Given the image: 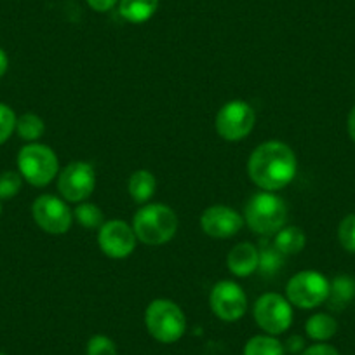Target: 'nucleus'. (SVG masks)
<instances>
[{"mask_svg": "<svg viewBox=\"0 0 355 355\" xmlns=\"http://www.w3.org/2000/svg\"><path fill=\"white\" fill-rule=\"evenodd\" d=\"M209 305L220 320L237 322L248 312V295L237 282L220 281L211 289Z\"/></svg>", "mask_w": 355, "mask_h": 355, "instance_id": "9b49d317", "label": "nucleus"}, {"mask_svg": "<svg viewBox=\"0 0 355 355\" xmlns=\"http://www.w3.org/2000/svg\"><path fill=\"white\" fill-rule=\"evenodd\" d=\"M258 252H259V263L258 270L265 275H274L284 265L286 256L275 248L274 241H268L266 237H263L258 244Z\"/></svg>", "mask_w": 355, "mask_h": 355, "instance_id": "aec40b11", "label": "nucleus"}, {"mask_svg": "<svg viewBox=\"0 0 355 355\" xmlns=\"http://www.w3.org/2000/svg\"><path fill=\"white\" fill-rule=\"evenodd\" d=\"M157 180L150 171L139 169L131 174L128 182V192L136 204H148L155 196Z\"/></svg>", "mask_w": 355, "mask_h": 355, "instance_id": "dca6fc26", "label": "nucleus"}, {"mask_svg": "<svg viewBox=\"0 0 355 355\" xmlns=\"http://www.w3.org/2000/svg\"><path fill=\"white\" fill-rule=\"evenodd\" d=\"M284 348L286 352H289V354H302L303 350H305V340H303L302 336H298V334H293V336L288 338V341L284 343Z\"/></svg>", "mask_w": 355, "mask_h": 355, "instance_id": "c85d7f7f", "label": "nucleus"}, {"mask_svg": "<svg viewBox=\"0 0 355 355\" xmlns=\"http://www.w3.org/2000/svg\"><path fill=\"white\" fill-rule=\"evenodd\" d=\"M96 189V171L89 162L73 160L58 176V192L67 202L80 204L93 196Z\"/></svg>", "mask_w": 355, "mask_h": 355, "instance_id": "1a4fd4ad", "label": "nucleus"}, {"mask_svg": "<svg viewBox=\"0 0 355 355\" xmlns=\"http://www.w3.org/2000/svg\"><path fill=\"white\" fill-rule=\"evenodd\" d=\"M331 282L317 270H303L293 275L286 284V298L293 306L312 310L324 305L329 296Z\"/></svg>", "mask_w": 355, "mask_h": 355, "instance_id": "423d86ee", "label": "nucleus"}, {"mask_svg": "<svg viewBox=\"0 0 355 355\" xmlns=\"http://www.w3.org/2000/svg\"><path fill=\"white\" fill-rule=\"evenodd\" d=\"M73 221H77L80 227L89 228H101L105 223V214L100 206L91 202H80L75 206L73 209Z\"/></svg>", "mask_w": 355, "mask_h": 355, "instance_id": "5701e85b", "label": "nucleus"}, {"mask_svg": "<svg viewBox=\"0 0 355 355\" xmlns=\"http://www.w3.org/2000/svg\"><path fill=\"white\" fill-rule=\"evenodd\" d=\"M23 187V176L16 171H6L0 174V200L12 199Z\"/></svg>", "mask_w": 355, "mask_h": 355, "instance_id": "b1692460", "label": "nucleus"}, {"mask_svg": "<svg viewBox=\"0 0 355 355\" xmlns=\"http://www.w3.org/2000/svg\"><path fill=\"white\" fill-rule=\"evenodd\" d=\"M338 241L348 252H355V213L347 214L338 225Z\"/></svg>", "mask_w": 355, "mask_h": 355, "instance_id": "393cba45", "label": "nucleus"}, {"mask_svg": "<svg viewBox=\"0 0 355 355\" xmlns=\"http://www.w3.org/2000/svg\"><path fill=\"white\" fill-rule=\"evenodd\" d=\"M136 234L132 225L122 220H108L98 234V245L108 258L122 259L128 258L136 249Z\"/></svg>", "mask_w": 355, "mask_h": 355, "instance_id": "f8f14e48", "label": "nucleus"}, {"mask_svg": "<svg viewBox=\"0 0 355 355\" xmlns=\"http://www.w3.org/2000/svg\"><path fill=\"white\" fill-rule=\"evenodd\" d=\"M145 326L150 336L164 345H173L187 331V317L182 306L173 300L157 298L145 310Z\"/></svg>", "mask_w": 355, "mask_h": 355, "instance_id": "20e7f679", "label": "nucleus"}, {"mask_svg": "<svg viewBox=\"0 0 355 355\" xmlns=\"http://www.w3.org/2000/svg\"><path fill=\"white\" fill-rule=\"evenodd\" d=\"M259 263V252L258 245L251 244V242H241L235 245L227 256V266L228 272L235 277H249L254 272H258Z\"/></svg>", "mask_w": 355, "mask_h": 355, "instance_id": "4468645a", "label": "nucleus"}, {"mask_svg": "<svg viewBox=\"0 0 355 355\" xmlns=\"http://www.w3.org/2000/svg\"><path fill=\"white\" fill-rule=\"evenodd\" d=\"M16 117L15 110L9 105L0 103V145L11 138L12 132L16 131Z\"/></svg>", "mask_w": 355, "mask_h": 355, "instance_id": "bb28decb", "label": "nucleus"}, {"mask_svg": "<svg viewBox=\"0 0 355 355\" xmlns=\"http://www.w3.org/2000/svg\"><path fill=\"white\" fill-rule=\"evenodd\" d=\"M159 9V0H119V12L122 18L132 25H141Z\"/></svg>", "mask_w": 355, "mask_h": 355, "instance_id": "2eb2a0df", "label": "nucleus"}, {"mask_svg": "<svg viewBox=\"0 0 355 355\" xmlns=\"http://www.w3.org/2000/svg\"><path fill=\"white\" fill-rule=\"evenodd\" d=\"M18 169L25 182L33 187H47L60 173V160L51 146L28 143L18 153Z\"/></svg>", "mask_w": 355, "mask_h": 355, "instance_id": "39448f33", "label": "nucleus"}, {"mask_svg": "<svg viewBox=\"0 0 355 355\" xmlns=\"http://www.w3.org/2000/svg\"><path fill=\"white\" fill-rule=\"evenodd\" d=\"M242 355H288L284 343L272 334H256L245 341Z\"/></svg>", "mask_w": 355, "mask_h": 355, "instance_id": "412c9836", "label": "nucleus"}, {"mask_svg": "<svg viewBox=\"0 0 355 355\" xmlns=\"http://www.w3.org/2000/svg\"><path fill=\"white\" fill-rule=\"evenodd\" d=\"M85 354L87 355H119L117 345L112 338L105 336V334H94L89 338L87 347H85Z\"/></svg>", "mask_w": 355, "mask_h": 355, "instance_id": "a878e982", "label": "nucleus"}, {"mask_svg": "<svg viewBox=\"0 0 355 355\" xmlns=\"http://www.w3.org/2000/svg\"><path fill=\"white\" fill-rule=\"evenodd\" d=\"M9 68V58L4 49H0V77H4Z\"/></svg>", "mask_w": 355, "mask_h": 355, "instance_id": "2f4dec72", "label": "nucleus"}, {"mask_svg": "<svg viewBox=\"0 0 355 355\" xmlns=\"http://www.w3.org/2000/svg\"><path fill=\"white\" fill-rule=\"evenodd\" d=\"M0 355H6V354H2V352H0Z\"/></svg>", "mask_w": 355, "mask_h": 355, "instance_id": "72a5a7b5", "label": "nucleus"}, {"mask_svg": "<svg viewBox=\"0 0 355 355\" xmlns=\"http://www.w3.org/2000/svg\"><path fill=\"white\" fill-rule=\"evenodd\" d=\"M244 225V216L225 204H214L200 214V228L211 239L235 237Z\"/></svg>", "mask_w": 355, "mask_h": 355, "instance_id": "ddd939ff", "label": "nucleus"}, {"mask_svg": "<svg viewBox=\"0 0 355 355\" xmlns=\"http://www.w3.org/2000/svg\"><path fill=\"white\" fill-rule=\"evenodd\" d=\"M256 124L254 108L242 100H232L218 110L214 128L225 141H241L248 138Z\"/></svg>", "mask_w": 355, "mask_h": 355, "instance_id": "6e6552de", "label": "nucleus"}, {"mask_svg": "<svg viewBox=\"0 0 355 355\" xmlns=\"http://www.w3.org/2000/svg\"><path fill=\"white\" fill-rule=\"evenodd\" d=\"M16 132L28 143H37L46 132V124L37 114H23L16 121Z\"/></svg>", "mask_w": 355, "mask_h": 355, "instance_id": "4be33fe9", "label": "nucleus"}, {"mask_svg": "<svg viewBox=\"0 0 355 355\" xmlns=\"http://www.w3.org/2000/svg\"><path fill=\"white\" fill-rule=\"evenodd\" d=\"M298 160L295 152L284 141H265L256 146L248 160V174L251 182L265 192L286 189L295 180Z\"/></svg>", "mask_w": 355, "mask_h": 355, "instance_id": "f257e3e1", "label": "nucleus"}, {"mask_svg": "<svg viewBox=\"0 0 355 355\" xmlns=\"http://www.w3.org/2000/svg\"><path fill=\"white\" fill-rule=\"evenodd\" d=\"M355 298V281L350 275H336V277L331 281L329 288V296H327V306L331 310H343L345 306L350 305L352 300Z\"/></svg>", "mask_w": 355, "mask_h": 355, "instance_id": "f3484780", "label": "nucleus"}, {"mask_svg": "<svg viewBox=\"0 0 355 355\" xmlns=\"http://www.w3.org/2000/svg\"><path fill=\"white\" fill-rule=\"evenodd\" d=\"M274 244L284 256L298 254V252H302L303 248H305L306 235L300 227H295V225H289L288 227V225H286V227H282L281 230L275 234Z\"/></svg>", "mask_w": 355, "mask_h": 355, "instance_id": "6ab92c4d", "label": "nucleus"}, {"mask_svg": "<svg viewBox=\"0 0 355 355\" xmlns=\"http://www.w3.org/2000/svg\"><path fill=\"white\" fill-rule=\"evenodd\" d=\"M32 216L46 234L63 235L73 223V211L67 206L63 197L44 193L33 200Z\"/></svg>", "mask_w": 355, "mask_h": 355, "instance_id": "9d476101", "label": "nucleus"}, {"mask_svg": "<svg viewBox=\"0 0 355 355\" xmlns=\"http://www.w3.org/2000/svg\"><path fill=\"white\" fill-rule=\"evenodd\" d=\"M87 6L96 12H108L119 4V0H85Z\"/></svg>", "mask_w": 355, "mask_h": 355, "instance_id": "c756f323", "label": "nucleus"}, {"mask_svg": "<svg viewBox=\"0 0 355 355\" xmlns=\"http://www.w3.org/2000/svg\"><path fill=\"white\" fill-rule=\"evenodd\" d=\"M244 223L261 237L275 235L288 221V206L275 192H256L244 207Z\"/></svg>", "mask_w": 355, "mask_h": 355, "instance_id": "f03ea898", "label": "nucleus"}, {"mask_svg": "<svg viewBox=\"0 0 355 355\" xmlns=\"http://www.w3.org/2000/svg\"><path fill=\"white\" fill-rule=\"evenodd\" d=\"M0 214H2V206H0Z\"/></svg>", "mask_w": 355, "mask_h": 355, "instance_id": "473e14b6", "label": "nucleus"}, {"mask_svg": "<svg viewBox=\"0 0 355 355\" xmlns=\"http://www.w3.org/2000/svg\"><path fill=\"white\" fill-rule=\"evenodd\" d=\"M347 129H348V135H350L352 141L355 143V107L352 108V110H350V114H348Z\"/></svg>", "mask_w": 355, "mask_h": 355, "instance_id": "7c9ffc66", "label": "nucleus"}, {"mask_svg": "<svg viewBox=\"0 0 355 355\" xmlns=\"http://www.w3.org/2000/svg\"><path fill=\"white\" fill-rule=\"evenodd\" d=\"M178 227V214L166 204H143L132 218L136 239L146 245L167 244L176 235Z\"/></svg>", "mask_w": 355, "mask_h": 355, "instance_id": "7ed1b4c3", "label": "nucleus"}, {"mask_svg": "<svg viewBox=\"0 0 355 355\" xmlns=\"http://www.w3.org/2000/svg\"><path fill=\"white\" fill-rule=\"evenodd\" d=\"M305 333L315 343H327L338 333V322L329 313H313L306 320Z\"/></svg>", "mask_w": 355, "mask_h": 355, "instance_id": "a211bd4d", "label": "nucleus"}, {"mask_svg": "<svg viewBox=\"0 0 355 355\" xmlns=\"http://www.w3.org/2000/svg\"><path fill=\"white\" fill-rule=\"evenodd\" d=\"M254 322L265 334H284L293 324V305L279 293H265L259 296L252 309Z\"/></svg>", "mask_w": 355, "mask_h": 355, "instance_id": "0eeeda50", "label": "nucleus"}, {"mask_svg": "<svg viewBox=\"0 0 355 355\" xmlns=\"http://www.w3.org/2000/svg\"><path fill=\"white\" fill-rule=\"evenodd\" d=\"M300 355H340V352L329 343H313L306 347Z\"/></svg>", "mask_w": 355, "mask_h": 355, "instance_id": "cd10ccee", "label": "nucleus"}]
</instances>
